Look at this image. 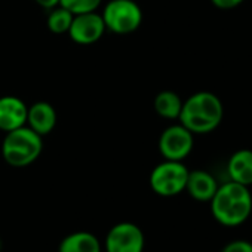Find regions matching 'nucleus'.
Here are the masks:
<instances>
[{
  "label": "nucleus",
  "instance_id": "obj_5",
  "mask_svg": "<svg viewBox=\"0 0 252 252\" xmlns=\"http://www.w3.org/2000/svg\"><path fill=\"white\" fill-rule=\"evenodd\" d=\"M189 172V168L183 162L163 160L153 168L150 174V187L159 196H177L186 190Z\"/></svg>",
  "mask_w": 252,
  "mask_h": 252
},
{
  "label": "nucleus",
  "instance_id": "obj_18",
  "mask_svg": "<svg viewBox=\"0 0 252 252\" xmlns=\"http://www.w3.org/2000/svg\"><path fill=\"white\" fill-rule=\"evenodd\" d=\"M245 0H211V3L222 11H228V9H234L237 6H240Z\"/></svg>",
  "mask_w": 252,
  "mask_h": 252
},
{
  "label": "nucleus",
  "instance_id": "obj_3",
  "mask_svg": "<svg viewBox=\"0 0 252 252\" xmlns=\"http://www.w3.org/2000/svg\"><path fill=\"white\" fill-rule=\"evenodd\" d=\"M43 137L30 129L27 125L6 132L2 143V156L14 168H26L37 160L43 150Z\"/></svg>",
  "mask_w": 252,
  "mask_h": 252
},
{
  "label": "nucleus",
  "instance_id": "obj_7",
  "mask_svg": "<svg viewBox=\"0 0 252 252\" xmlns=\"http://www.w3.org/2000/svg\"><path fill=\"white\" fill-rule=\"evenodd\" d=\"M144 246L146 237L143 230L128 221L113 225L104 242L105 252H143Z\"/></svg>",
  "mask_w": 252,
  "mask_h": 252
},
{
  "label": "nucleus",
  "instance_id": "obj_17",
  "mask_svg": "<svg viewBox=\"0 0 252 252\" xmlns=\"http://www.w3.org/2000/svg\"><path fill=\"white\" fill-rule=\"evenodd\" d=\"M221 252H252V242L243 239L231 240L221 249Z\"/></svg>",
  "mask_w": 252,
  "mask_h": 252
},
{
  "label": "nucleus",
  "instance_id": "obj_10",
  "mask_svg": "<svg viewBox=\"0 0 252 252\" xmlns=\"http://www.w3.org/2000/svg\"><path fill=\"white\" fill-rule=\"evenodd\" d=\"M57 125V111L46 101H37L27 110V126L40 137L51 134Z\"/></svg>",
  "mask_w": 252,
  "mask_h": 252
},
{
  "label": "nucleus",
  "instance_id": "obj_11",
  "mask_svg": "<svg viewBox=\"0 0 252 252\" xmlns=\"http://www.w3.org/2000/svg\"><path fill=\"white\" fill-rule=\"evenodd\" d=\"M218 186L220 184L217 183L215 177L211 172L203 169H196L189 172L186 191L190 194L191 199L197 202H209L214 197Z\"/></svg>",
  "mask_w": 252,
  "mask_h": 252
},
{
  "label": "nucleus",
  "instance_id": "obj_4",
  "mask_svg": "<svg viewBox=\"0 0 252 252\" xmlns=\"http://www.w3.org/2000/svg\"><path fill=\"white\" fill-rule=\"evenodd\" d=\"M101 17L105 29L116 34H129L143 23V11L134 0H110Z\"/></svg>",
  "mask_w": 252,
  "mask_h": 252
},
{
  "label": "nucleus",
  "instance_id": "obj_9",
  "mask_svg": "<svg viewBox=\"0 0 252 252\" xmlns=\"http://www.w3.org/2000/svg\"><path fill=\"white\" fill-rule=\"evenodd\" d=\"M29 105L18 96L6 95L0 98V131L11 132L27 123Z\"/></svg>",
  "mask_w": 252,
  "mask_h": 252
},
{
  "label": "nucleus",
  "instance_id": "obj_6",
  "mask_svg": "<svg viewBox=\"0 0 252 252\" xmlns=\"http://www.w3.org/2000/svg\"><path fill=\"white\" fill-rule=\"evenodd\" d=\"M193 146L194 135L181 123L168 126L159 138V152L165 160L183 162L191 153Z\"/></svg>",
  "mask_w": 252,
  "mask_h": 252
},
{
  "label": "nucleus",
  "instance_id": "obj_12",
  "mask_svg": "<svg viewBox=\"0 0 252 252\" xmlns=\"http://www.w3.org/2000/svg\"><path fill=\"white\" fill-rule=\"evenodd\" d=\"M228 178L242 186H252V150L240 149L234 152L227 162Z\"/></svg>",
  "mask_w": 252,
  "mask_h": 252
},
{
  "label": "nucleus",
  "instance_id": "obj_21",
  "mask_svg": "<svg viewBox=\"0 0 252 252\" xmlns=\"http://www.w3.org/2000/svg\"><path fill=\"white\" fill-rule=\"evenodd\" d=\"M101 252H105V251H101Z\"/></svg>",
  "mask_w": 252,
  "mask_h": 252
},
{
  "label": "nucleus",
  "instance_id": "obj_20",
  "mask_svg": "<svg viewBox=\"0 0 252 252\" xmlns=\"http://www.w3.org/2000/svg\"><path fill=\"white\" fill-rule=\"evenodd\" d=\"M0 251H2V240H0Z\"/></svg>",
  "mask_w": 252,
  "mask_h": 252
},
{
  "label": "nucleus",
  "instance_id": "obj_1",
  "mask_svg": "<svg viewBox=\"0 0 252 252\" xmlns=\"http://www.w3.org/2000/svg\"><path fill=\"white\" fill-rule=\"evenodd\" d=\"M224 119V105L218 95L209 91H199L183 101L180 123L193 135L214 132Z\"/></svg>",
  "mask_w": 252,
  "mask_h": 252
},
{
  "label": "nucleus",
  "instance_id": "obj_14",
  "mask_svg": "<svg viewBox=\"0 0 252 252\" xmlns=\"http://www.w3.org/2000/svg\"><path fill=\"white\" fill-rule=\"evenodd\" d=\"M183 108V99L174 91H162L155 98V111L169 120H175L180 117Z\"/></svg>",
  "mask_w": 252,
  "mask_h": 252
},
{
  "label": "nucleus",
  "instance_id": "obj_2",
  "mask_svg": "<svg viewBox=\"0 0 252 252\" xmlns=\"http://www.w3.org/2000/svg\"><path fill=\"white\" fill-rule=\"evenodd\" d=\"M209 205L212 217L218 224L224 227H239L245 224L252 214V193L249 187L228 180L218 186Z\"/></svg>",
  "mask_w": 252,
  "mask_h": 252
},
{
  "label": "nucleus",
  "instance_id": "obj_8",
  "mask_svg": "<svg viewBox=\"0 0 252 252\" xmlns=\"http://www.w3.org/2000/svg\"><path fill=\"white\" fill-rule=\"evenodd\" d=\"M105 30L102 17L94 11L74 15L68 29V36L77 45H92L102 37Z\"/></svg>",
  "mask_w": 252,
  "mask_h": 252
},
{
  "label": "nucleus",
  "instance_id": "obj_13",
  "mask_svg": "<svg viewBox=\"0 0 252 252\" xmlns=\"http://www.w3.org/2000/svg\"><path fill=\"white\" fill-rule=\"evenodd\" d=\"M102 246L98 237L89 231H76L65 236L60 246L58 252H101Z\"/></svg>",
  "mask_w": 252,
  "mask_h": 252
},
{
  "label": "nucleus",
  "instance_id": "obj_19",
  "mask_svg": "<svg viewBox=\"0 0 252 252\" xmlns=\"http://www.w3.org/2000/svg\"><path fill=\"white\" fill-rule=\"evenodd\" d=\"M34 2L39 5V6H42V8H45V9H52V8H55V6H58L60 5V0H34Z\"/></svg>",
  "mask_w": 252,
  "mask_h": 252
},
{
  "label": "nucleus",
  "instance_id": "obj_16",
  "mask_svg": "<svg viewBox=\"0 0 252 252\" xmlns=\"http://www.w3.org/2000/svg\"><path fill=\"white\" fill-rule=\"evenodd\" d=\"M102 0H60V6L70 11L73 15L94 12L98 9Z\"/></svg>",
  "mask_w": 252,
  "mask_h": 252
},
{
  "label": "nucleus",
  "instance_id": "obj_15",
  "mask_svg": "<svg viewBox=\"0 0 252 252\" xmlns=\"http://www.w3.org/2000/svg\"><path fill=\"white\" fill-rule=\"evenodd\" d=\"M73 14L70 11H67L65 8L63 6H55L49 11V15H48V21H46V26L48 29L55 33V34H64V33H68V29L71 26V21H73Z\"/></svg>",
  "mask_w": 252,
  "mask_h": 252
}]
</instances>
